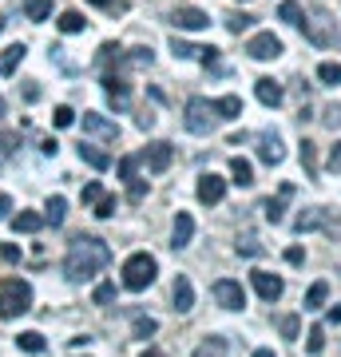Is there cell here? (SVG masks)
Wrapping results in <instances>:
<instances>
[{
    "mask_svg": "<svg viewBox=\"0 0 341 357\" xmlns=\"http://www.w3.org/2000/svg\"><path fill=\"white\" fill-rule=\"evenodd\" d=\"M107 262H112V246L103 243V238H96V234H79L76 243H72V250H68V258H63V274L72 282H88Z\"/></svg>",
    "mask_w": 341,
    "mask_h": 357,
    "instance_id": "6da1fadb",
    "label": "cell"
},
{
    "mask_svg": "<svg viewBox=\"0 0 341 357\" xmlns=\"http://www.w3.org/2000/svg\"><path fill=\"white\" fill-rule=\"evenodd\" d=\"M28 310H32V286L24 278L0 282V318H20Z\"/></svg>",
    "mask_w": 341,
    "mask_h": 357,
    "instance_id": "7a4b0ae2",
    "label": "cell"
},
{
    "mask_svg": "<svg viewBox=\"0 0 341 357\" xmlns=\"http://www.w3.org/2000/svg\"><path fill=\"white\" fill-rule=\"evenodd\" d=\"M155 274H159V262H155L147 250H139V255H131L123 262V290H131V294H139V290H147L155 282Z\"/></svg>",
    "mask_w": 341,
    "mask_h": 357,
    "instance_id": "3957f363",
    "label": "cell"
},
{
    "mask_svg": "<svg viewBox=\"0 0 341 357\" xmlns=\"http://www.w3.org/2000/svg\"><path fill=\"white\" fill-rule=\"evenodd\" d=\"M187 131L190 135H211V131L218 128V112L211 100H202V96H195V100H187Z\"/></svg>",
    "mask_w": 341,
    "mask_h": 357,
    "instance_id": "277c9868",
    "label": "cell"
},
{
    "mask_svg": "<svg viewBox=\"0 0 341 357\" xmlns=\"http://www.w3.org/2000/svg\"><path fill=\"white\" fill-rule=\"evenodd\" d=\"M211 294H215V302L222 310H242L246 306V290H242V282H234V278H218L215 286H211Z\"/></svg>",
    "mask_w": 341,
    "mask_h": 357,
    "instance_id": "5b68a950",
    "label": "cell"
},
{
    "mask_svg": "<svg viewBox=\"0 0 341 357\" xmlns=\"http://www.w3.org/2000/svg\"><path fill=\"white\" fill-rule=\"evenodd\" d=\"M246 56H250V60H278L282 40L274 36V32H258V36H250V44H246Z\"/></svg>",
    "mask_w": 341,
    "mask_h": 357,
    "instance_id": "8992f818",
    "label": "cell"
},
{
    "mask_svg": "<svg viewBox=\"0 0 341 357\" xmlns=\"http://www.w3.org/2000/svg\"><path fill=\"white\" fill-rule=\"evenodd\" d=\"M250 286L258 290V298H262V302H278L282 290H286V282H282L278 274H270V270H254V274H250Z\"/></svg>",
    "mask_w": 341,
    "mask_h": 357,
    "instance_id": "52a82bcc",
    "label": "cell"
},
{
    "mask_svg": "<svg viewBox=\"0 0 341 357\" xmlns=\"http://www.w3.org/2000/svg\"><path fill=\"white\" fill-rule=\"evenodd\" d=\"M79 123H84V131H88V135H96V139H103V143H115V139H119V128H115L112 119L96 115V112H84V119H79Z\"/></svg>",
    "mask_w": 341,
    "mask_h": 357,
    "instance_id": "ba28073f",
    "label": "cell"
},
{
    "mask_svg": "<svg viewBox=\"0 0 341 357\" xmlns=\"http://www.w3.org/2000/svg\"><path fill=\"white\" fill-rule=\"evenodd\" d=\"M171 159H175V147H171V143H167V139L151 143V147H147V151H143V163L151 167L155 175H163L167 167H171Z\"/></svg>",
    "mask_w": 341,
    "mask_h": 357,
    "instance_id": "9c48e42d",
    "label": "cell"
},
{
    "mask_svg": "<svg viewBox=\"0 0 341 357\" xmlns=\"http://www.w3.org/2000/svg\"><path fill=\"white\" fill-rule=\"evenodd\" d=\"M305 36L314 40L317 48H329L333 44V20L326 13H314V20H305Z\"/></svg>",
    "mask_w": 341,
    "mask_h": 357,
    "instance_id": "30bf717a",
    "label": "cell"
},
{
    "mask_svg": "<svg viewBox=\"0 0 341 357\" xmlns=\"http://www.w3.org/2000/svg\"><path fill=\"white\" fill-rule=\"evenodd\" d=\"M171 24L183 28V32H202V28L211 24V16L202 13V8H175L171 13Z\"/></svg>",
    "mask_w": 341,
    "mask_h": 357,
    "instance_id": "8fae6325",
    "label": "cell"
},
{
    "mask_svg": "<svg viewBox=\"0 0 341 357\" xmlns=\"http://www.w3.org/2000/svg\"><path fill=\"white\" fill-rule=\"evenodd\" d=\"M258 159H262V163H270V167H278L282 159H286L278 131H262V135H258Z\"/></svg>",
    "mask_w": 341,
    "mask_h": 357,
    "instance_id": "7c38bea8",
    "label": "cell"
},
{
    "mask_svg": "<svg viewBox=\"0 0 341 357\" xmlns=\"http://www.w3.org/2000/svg\"><path fill=\"white\" fill-rule=\"evenodd\" d=\"M294 199V183H282V191H278V199H266L262 203V215H266V222H274L278 227L282 218H286V203Z\"/></svg>",
    "mask_w": 341,
    "mask_h": 357,
    "instance_id": "4fadbf2b",
    "label": "cell"
},
{
    "mask_svg": "<svg viewBox=\"0 0 341 357\" xmlns=\"http://www.w3.org/2000/svg\"><path fill=\"white\" fill-rule=\"evenodd\" d=\"M222 195H227V178H218L215 171L199 178V203L215 206V203H222Z\"/></svg>",
    "mask_w": 341,
    "mask_h": 357,
    "instance_id": "5bb4252c",
    "label": "cell"
},
{
    "mask_svg": "<svg viewBox=\"0 0 341 357\" xmlns=\"http://www.w3.org/2000/svg\"><path fill=\"white\" fill-rule=\"evenodd\" d=\"M103 88H107V100H112V107H119V112H123L127 103H131V88H127L123 76L107 72V76H103Z\"/></svg>",
    "mask_w": 341,
    "mask_h": 357,
    "instance_id": "9a60e30c",
    "label": "cell"
},
{
    "mask_svg": "<svg viewBox=\"0 0 341 357\" xmlns=\"http://www.w3.org/2000/svg\"><path fill=\"white\" fill-rule=\"evenodd\" d=\"M190 238H195V218H190L187 211H179L175 230H171V246H175V250H183V246H190Z\"/></svg>",
    "mask_w": 341,
    "mask_h": 357,
    "instance_id": "2e32d148",
    "label": "cell"
},
{
    "mask_svg": "<svg viewBox=\"0 0 341 357\" xmlns=\"http://www.w3.org/2000/svg\"><path fill=\"white\" fill-rule=\"evenodd\" d=\"M171 298H175V310H179V314H190V310H195V286H190V278H183V274H179Z\"/></svg>",
    "mask_w": 341,
    "mask_h": 357,
    "instance_id": "e0dca14e",
    "label": "cell"
},
{
    "mask_svg": "<svg viewBox=\"0 0 341 357\" xmlns=\"http://www.w3.org/2000/svg\"><path fill=\"white\" fill-rule=\"evenodd\" d=\"M254 96H258V103H266V107H278V103H282V88L270 76L254 79Z\"/></svg>",
    "mask_w": 341,
    "mask_h": 357,
    "instance_id": "ac0fdd59",
    "label": "cell"
},
{
    "mask_svg": "<svg viewBox=\"0 0 341 357\" xmlns=\"http://www.w3.org/2000/svg\"><path fill=\"white\" fill-rule=\"evenodd\" d=\"M24 56H28L24 44H8V48H4V56H0V76H13L16 68L24 64Z\"/></svg>",
    "mask_w": 341,
    "mask_h": 357,
    "instance_id": "d6986e66",
    "label": "cell"
},
{
    "mask_svg": "<svg viewBox=\"0 0 341 357\" xmlns=\"http://www.w3.org/2000/svg\"><path fill=\"white\" fill-rule=\"evenodd\" d=\"M79 159H84L88 167H96V171H107V167H112V155L100 151L96 143H79Z\"/></svg>",
    "mask_w": 341,
    "mask_h": 357,
    "instance_id": "ffe728a7",
    "label": "cell"
},
{
    "mask_svg": "<svg viewBox=\"0 0 341 357\" xmlns=\"http://www.w3.org/2000/svg\"><path fill=\"white\" fill-rule=\"evenodd\" d=\"M40 227H44V215H36V211H20V215H13L16 234H36Z\"/></svg>",
    "mask_w": 341,
    "mask_h": 357,
    "instance_id": "44dd1931",
    "label": "cell"
},
{
    "mask_svg": "<svg viewBox=\"0 0 341 357\" xmlns=\"http://www.w3.org/2000/svg\"><path fill=\"white\" fill-rule=\"evenodd\" d=\"M63 218H68V199H63V195H52L48 206H44V222H52V227H63Z\"/></svg>",
    "mask_w": 341,
    "mask_h": 357,
    "instance_id": "7402d4cb",
    "label": "cell"
},
{
    "mask_svg": "<svg viewBox=\"0 0 341 357\" xmlns=\"http://www.w3.org/2000/svg\"><path fill=\"white\" fill-rule=\"evenodd\" d=\"M16 349H24V354H44V349H48V342H44V333L24 330V333H16Z\"/></svg>",
    "mask_w": 341,
    "mask_h": 357,
    "instance_id": "603a6c76",
    "label": "cell"
},
{
    "mask_svg": "<svg viewBox=\"0 0 341 357\" xmlns=\"http://www.w3.org/2000/svg\"><path fill=\"white\" fill-rule=\"evenodd\" d=\"M56 24H60L63 36H76V32H84V28H88V20H84L76 8H68V13H60V20H56Z\"/></svg>",
    "mask_w": 341,
    "mask_h": 357,
    "instance_id": "cb8c5ba5",
    "label": "cell"
},
{
    "mask_svg": "<svg viewBox=\"0 0 341 357\" xmlns=\"http://www.w3.org/2000/svg\"><path fill=\"white\" fill-rule=\"evenodd\" d=\"M230 175H234V183H238V187H250L254 183V167H250V159H230Z\"/></svg>",
    "mask_w": 341,
    "mask_h": 357,
    "instance_id": "d4e9b609",
    "label": "cell"
},
{
    "mask_svg": "<svg viewBox=\"0 0 341 357\" xmlns=\"http://www.w3.org/2000/svg\"><path fill=\"white\" fill-rule=\"evenodd\" d=\"M215 112H218V119H238V115H242V100H238V96H222V100H215Z\"/></svg>",
    "mask_w": 341,
    "mask_h": 357,
    "instance_id": "484cf974",
    "label": "cell"
},
{
    "mask_svg": "<svg viewBox=\"0 0 341 357\" xmlns=\"http://www.w3.org/2000/svg\"><path fill=\"white\" fill-rule=\"evenodd\" d=\"M48 13H52V0H24V16L32 20V24L48 20Z\"/></svg>",
    "mask_w": 341,
    "mask_h": 357,
    "instance_id": "4316f807",
    "label": "cell"
},
{
    "mask_svg": "<svg viewBox=\"0 0 341 357\" xmlns=\"http://www.w3.org/2000/svg\"><path fill=\"white\" fill-rule=\"evenodd\" d=\"M329 298V282H314L310 286V294H305V310H321Z\"/></svg>",
    "mask_w": 341,
    "mask_h": 357,
    "instance_id": "83f0119b",
    "label": "cell"
},
{
    "mask_svg": "<svg viewBox=\"0 0 341 357\" xmlns=\"http://www.w3.org/2000/svg\"><path fill=\"white\" fill-rule=\"evenodd\" d=\"M227 337H211V342H202L199 349H195V357H227Z\"/></svg>",
    "mask_w": 341,
    "mask_h": 357,
    "instance_id": "f1b7e54d",
    "label": "cell"
},
{
    "mask_svg": "<svg viewBox=\"0 0 341 357\" xmlns=\"http://www.w3.org/2000/svg\"><path fill=\"white\" fill-rule=\"evenodd\" d=\"M302 167H305V175H317V143H310V139H302Z\"/></svg>",
    "mask_w": 341,
    "mask_h": 357,
    "instance_id": "f546056e",
    "label": "cell"
},
{
    "mask_svg": "<svg viewBox=\"0 0 341 357\" xmlns=\"http://www.w3.org/2000/svg\"><path fill=\"white\" fill-rule=\"evenodd\" d=\"M278 16L286 20V24H302V4H298V0H286V4L278 8Z\"/></svg>",
    "mask_w": 341,
    "mask_h": 357,
    "instance_id": "4dcf8cb0",
    "label": "cell"
},
{
    "mask_svg": "<svg viewBox=\"0 0 341 357\" xmlns=\"http://www.w3.org/2000/svg\"><path fill=\"white\" fill-rule=\"evenodd\" d=\"M115 302V282H100V286H96V306H112Z\"/></svg>",
    "mask_w": 341,
    "mask_h": 357,
    "instance_id": "1f68e13d",
    "label": "cell"
},
{
    "mask_svg": "<svg viewBox=\"0 0 341 357\" xmlns=\"http://www.w3.org/2000/svg\"><path fill=\"white\" fill-rule=\"evenodd\" d=\"M278 330H282V337H298V330H302V318H298V314H286V318L278 321Z\"/></svg>",
    "mask_w": 341,
    "mask_h": 357,
    "instance_id": "d6a6232c",
    "label": "cell"
},
{
    "mask_svg": "<svg viewBox=\"0 0 341 357\" xmlns=\"http://www.w3.org/2000/svg\"><path fill=\"white\" fill-rule=\"evenodd\" d=\"M52 123H56V128H72V123H76V112H72L68 103H60V107L52 112Z\"/></svg>",
    "mask_w": 341,
    "mask_h": 357,
    "instance_id": "836d02e7",
    "label": "cell"
},
{
    "mask_svg": "<svg viewBox=\"0 0 341 357\" xmlns=\"http://www.w3.org/2000/svg\"><path fill=\"white\" fill-rule=\"evenodd\" d=\"M171 52H175L179 60H195L202 48H195V44H187V40H179V36H175V40H171Z\"/></svg>",
    "mask_w": 341,
    "mask_h": 357,
    "instance_id": "e575fe53",
    "label": "cell"
},
{
    "mask_svg": "<svg viewBox=\"0 0 341 357\" xmlns=\"http://www.w3.org/2000/svg\"><path fill=\"white\" fill-rule=\"evenodd\" d=\"M250 24H254V16H246V13H230L227 16V28L234 32V36H238V32H246Z\"/></svg>",
    "mask_w": 341,
    "mask_h": 357,
    "instance_id": "d590c367",
    "label": "cell"
},
{
    "mask_svg": "<svg viewBox=\"0 0 341 357\" xmlns=\"http://www.w3.org/2000/svg\"><path fill=\"white\" fill-rule=\"evenodd\" d=\"M317 79H321V84H329V88H333V84H341V64H321V68H317Z\"/></svg>",
    "mask_w": 341,
    "mask_h": 357,
    "instance_id": "8d00e7d4",
    "label": "cell"
},
{
    "mask_svg": "<svg viewBox=\"0 0 341 357\" xmlns=\"http://www.w3.org/2000/svg\"><path fill=\"white\" fill-rule=\"evenodd\" d=\"M115 195H100V199H96V218H112L115 215Z\"/></svg>",
    "mask_w": 341,
    "mask_h": 357,
    "instance_id": "74e56055",
    "label": "cell"
},
{
    "mask_svg": "<svg viewBox=\"0 0 341 357\" xmlns=\"http://www.w3.org/2000/svg\"><path fill=\"white\" fill-rule=\"evenodd\" d=\"M305 349H310V354H321V349H326V326H314V330H310Z\"/></svg>",
    "mask_w": 341,
    "mask_h": 357,
    "instance_id": "f35d334b",
    "label": "cell"
},
{
    "mask_svg": "<svg viewBox=\"0 0 341 357\" xmlns=\"http://www.w3.org/2000/svg\"><path fill=\"white\" fill-rule=\"evenodd\" d=\"M238 255H250V258H258V255H262V243H258L254 234H246V238H238Z\"/></svg>",
    "mask_w": 341,
    "mask_h": 357,
    "instance_id": "ab89813d",
    "label": "cell"
},
{
    "mask_svg": "<svg viewBox=\"0 0 341 357\" xmlns=\"http://www.w3.org/2000/svg\"><path fill=\"white\" fill-rule=\"evenodd\" d=\"M131 330H135V337H151V333L159 330V321H155V318H135Z\"/></svg>",
    "mask_w": 341,
    "mask_h": 357,
    "instance_id": "60d3db41",
    "label": "cell"
},
{
    "mask_svg": "<svg viewBox=\"0 0 341 357\" xmlns=\"http://www.w3.org/2000/svg\"><path fill=\"white\" fill-rule=\"evenodd\" d=\"M151 60H155L151 48H135L131 56H127V64H135V68H151Z\"/></svg>",
    "mask_w": 341,
    "mask_h": 357,
    "instance_id": "b9f144b4",
    "label": "cell"
},
{
    "mask_svg": "<svg viewBox=\"0 0 341 357\" xmlns=\"http://www.w3.org/2000/svg\"><path fill=\"white\" fill-rule=\"evenodd\" d=\"M119 178H123V183L135 178V155H123V159H119Z\"/></svg>",
    "mask_w": 341,
    "mask_h": 357,
    "instance_id": "7bdbcfd3",
    "label": "cell"
},
{
    "mask_svg": "<svg viewBox=\"0 0 341 357\" xmlns=\"http://www.w3.org/2000/svg\"><path fill=\"white\" fill-rule=\"evenodd\" d=\"M88 4L103 8V13H127V0H88Z\"/></svg>",
    "mask_w": 341,
    "mask_h": 357,
    "instance_id": "ee69618b",
    "label": "cell"
},
{
    "mask_svg": "<svg viewBox=\"0 0 341 357\" xmlns=\"http://www.w3.org/2000/svg\"><path fill=\"white\" fill-rule=\"evenodd\" d=\"M143 195H147L143 178H131V183H127V199H131V203H143Z\"/></svg>",
    "mask_w": 341,
    "mask_h": 357,
    "instance_id": "f6af8a7d",
    "label": "cell"
},
{
    "mask_svg": "<svg viewBox=\"0 0 341 357\" xmlns=\"http://www.w3.org/2000/svg\"><path fill=\"white\" fill-rule=\"evenodd\" d=\"M199 60H202V68H222V64H218V48H202Z\"/></svg>",
    "mask_w": 341,
    "mask_h": 357,
    "instance_id": "bcb514c9",
    "label": "cell"
},
{
    "mask_svg": "<svg viewBox=\"0 0 341 357\" xmlns=\"http://www.w3.org/2000/svg\"><path fill=\"white\" fill-rule=\"evenodd\" d=\"M0 258H4V262H13V266H16V262H20V246L4 243V246H0Z\"/></svg>",
    "mask_w": 341,
    "mask_h": 357,
    "instance_id": "7dc6e473",
    "label": "cell"
},
{
    "mask_svg": "<svg viewBox=\"0 0 341 357\" xmlns=\"http://www.w3.org/2000/svg\"><path fill=\"white\" fill-rule=\"evenodd\" d=\"M100 195H103V187H100V183H88V187H84V195H79V199H84V203H96Z\"/></svg>",
    "mask_w": 341,
    "mask_h": 357,
    "instance_id": "c3c4849f",
    "label": "cell"
},
{
    "mask_svg": "<svg viewBox=\"0 0 341 357\" xmlns=\"http://www.w3.org/2000/svg\"><path fill=\"white\" fill-rule=\"evenodd\" d=\"M286 262H290V266H302V262H305V250H302V246H290V250H286Z\"/></svg>",
    "mask_w": 341,
    "mask_h": 357,
    "instance_id": "681fc988",
    "label": "cell"
},
{
    "mask_svg": "<svg viewBox=\"0 0 341 357\" xmlns=\"http://www.w3.org/2000/svg\"><path fill=\"white\" fill-rule=\"evenodd\" d=\"M326 123H329V128H341V103L326 107Z\"/></svg>",
    "mask_w": 341,
    "mask_h": 357,
    "instance_id": "f907efd6",
    "label": "cell"
},
{
    "mask_svg": "<svg viewBox=\"0 0 341 357\" xmlns=\"http://www.w3.org/2000/svg\"><path fill=\"white\" fill-rule=\"evenodd\" d=\"M20 139V135H0V159H4V155H13V143Z\"/></svg>",
    "mask_w": 341,
    "mask_h": 357,
    "instance_id": "816d5d0a",
    "label": "cell"
},
{
    "mask_svg": "<svg viewBox=\"0 0 341 357\" xmlns=\"http://www.w3.org/2000/svg\"><path fill=\"white\" fill-rule=\"evenodd\" d=\"M329 171H341V143L329 151Z\"/></svg>",
    "mask_w": 341,
    "mask_h": 357,
    "instance_id": "f5cc1de1",
    "label": "cell"
},
{
    "mask_svg": "<svg viewBox=\"0 0 341 357\" xmlns=\"http://www.w3.org/2000/svg\"><path fill=\"white\" fill-rule=\"evenodd\" d=\"M8 211H13V199H8V195H0V222L8 218Z\"/></svg>",
    "mask_w": 341,
    "mask_h": 357,
    "instance_id": "db71d44e",
    "label": "cell"
},
{
    "mask_svg": "<svg viewBox=\"0 0 341 357\" xmlns=\"http://www.w3.org/2000/svg\"><path fill=\"white\" fill-rule=\"evenodd\" d=\"M40 151H44V155H56V151H60V143H56V139H44V143H40Z\"/></svg>",
    "mask_w": 341,
    "mask_h": 357,
    "instance_id": "11a10c76",
    "label": "cell"
},
{
    "mask_svg": "<svg viewBox=\"0 0 341 357\" xmlns=\"http://www.w3.org/2000/svg\"><path fill=\"white\" fill-rule=\"evenodd\" d=\"M135 123H139L143 131H151V128H155V115H139V119H135Z\"/></svg>",
    "mask_w": 341,
    "mask_h": 357,
    "instance_id": "9f6ffc18",
    "label": "cell"
},
{
    "mask_svg": "<svg viewBox=\"0 0 341 357\" xmlns=\"http://www.w3.org/2000/svg\"><path fill=\"white\" fill-rule=\"evenodd\" d=\"M326 321H329V326H338V321H341V306H333V310H329V314H326Z\"/></svg>",
    "mask_w": 341,
    "mask_h": 357,
    "instance_id": "6f0895ef",
    "label": "cell"
},
{
    "mask_svg": "<svg viewBox=\"0 0 341 357\" xmlns=\"http://www.w3.org/2000/svg\"><path fill=\"white\" fill-rule=\"evenodd\" d=\"M139 357H163V349H143Z\"/></svg>",
    "mask_w": 341,
    "mask_h": 357,
    "instance_id": "680465c9",
    "label": "cell"
},
{
    "mask_svg": "<svg viewBox=\"0 0 341 357\" xmlns=\"http://www.w3.org/2000/svg\"><path fill=\"white\" fill-rule=\"evenodd\" d=\"M254 357H274V349H258V354H254Z\"/></svg>",
    "mask_w": 341,
    "mask_h": 357,
    "instance_id": "91938a15",
    "label": "cell"
},
{
    "mask_svg": "<svg viewBox=\"0 0 341 357\" xmlns=\"http://www.w3.org/2000/svg\"><path fill=\"white\" fill-rule=\"evenodd\" d=\"M4 24H8V16H0V32H4Z\"/></svg>",
    "mask_w": 341,
    "mask_h": 357,
    "instance_id": "94428289",
    "label": "cell"
},
{
    "mask_svg": "<svg viewBox=\"0 0 341 357\" xmlns=\"http://www.w3.org/2000/svg\"><path fill=\"white\" fill-rule=\"evenodd\" d=\"M242 4H246V0H242Z\"/></svg>",
    "mask_w": 341,
    "mask_h": 357,
    "instance_id": "6125c7cd",
    "label": "cell"
}]
</instances>
